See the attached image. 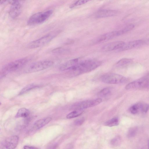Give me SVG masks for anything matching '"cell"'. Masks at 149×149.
Returning <instances> with one entry per match:
<instances>
[{
    "instance_id": "obj_1",
    "label": "cell",
    "mask_w": 149,
    "mask_h": 149,
    "mask_svg": "<svg viewBox=\"0 0 149 149\" xmlns=\"http://www.w3.org/2000/svg\"><path fill=\"white\" fill-rule=\"evenodd\" d=\"M100 61L89 59L79 62L77 66L71 71L75 75L86 73L91 71L100 66Z\"/></svg>"
},
{
    "instance_id": "obj_2",
    "label": "cell",
    "mask_w": 149,
    "mask_h": 149,
    "mask_svg": "<svg viewBox=\"0 0 149 149\" xmlns=\"http://www.w3.org/2000/svg\"><path fill=\"white\" fill-rule=\"evenodd\" d=\"M59 32V31H57L49 33L31 42L28 44L27 46L30 49L36 48L43 46L50 42Z\"/></svg>"
},
{
    "instance_id": "obj_3",
    "label": "cell",
    "mask_w": 149,
    "mask_h": 149,
    "mask_svg": "<svg viewBox=\"0 0 149 149\" xmlns=\"http://www.w3.org/2000/svg\"><path fill=\"white\" fill-rule=\"evenodd\" d=\"M27 57L18 59L5 65L2 68L1 74L3 76L7 73L15 71L25 65L29 61Z\"/></svg>"
},
{
    "instance_id": "obj_4",
    "label": "cell",
    "mask_w": 149,
    "mask_h": 149,
    "mask_svg": "<svg viewBox=\"0 0 149 149\" xmlns=\"http://www.w3.org/2000/svg\"><path fill=\"white\" fill-rule=\"evenodd\" d=\"M52 13V10L36 13L30 17L27 21V24L33 25L42 23L51 16Z\"/></svg>"
},
{
    "instance_id": "obj_5",
    "label": "cell",
    "mask_w": 149,
    "mask_h": 149,
    "mask_svg": "<svg viewBox=\"0 0 149 149\" xmlns=\"http://www.w3.org/2000/svg\"><path fill=\"white\" fill-rule=\"evenodd\" d=\"M100 78L102 82L109 84H122L127 81V79L124 76L115 73L105 74L102 75Z\"/></svg>"
},
{
    "instance_id": "obj_6",
    "label": "cell",
    "mask_w": 149,
    "mask_h": 149,
    "mask_svg": "<svg viewBox=\"0 0 149 149\" xmlns=\"http://www.w3.org/2000/svg\"><path fill=\"white\" fill-rule=\"evenodd\" d=\"M54 64L53 61L44 60L37 61L30 65L27 68V73H31L40 71L52 66Z\"/></svg>"
},
{
    "instance_id": "obj_7",
    "label": "cell",
    "mask_w": 149,
    "mask_h": 149,
    "mask_svg": "<svg viewBox=\"0 0 149 149\" xmlns=\"http://www.w3.org/2000/svg\"><path fill=\"white\" fill-rule=\"evenodd\" d=\"M102 101L100 98L88 100L77 102L73 104L71 109H84L91 107L97 105Z\"/></svg>"
},
{
    "instance_id": "obj_8",
    "label": "cell",
    "mask_w": 149,
    "mask_h": 149,
    "mask_svg": "<svg viewBox=\"0 0 149 149\" xmlns=\"http://www.w3.org/2000/svg\"><path fill=\"white\" fill-rule=\"evenodd\" d=\"M19 138L16 135L8 137L3 140L0 145V149H14L17 146Z\"/></svg>"
},
{
    "instance_id": "obj_9",
    "label": "cell",
    "mask_w": 149,
    "mask_h": 149,
    "mask_svg": "<svg viewBox=\"0 0 149 149\" xmlns=\"http://www.w3.org/2000/svg\"><path fill=\"white\" fill-rule=\"evenodd\" d=\"M149 86V80L146 78H141L127 84L125 87L127 90L142 89Z\"/></svg>"
},
{
    "instance_id": "obj_10",
    "label": "cell",
    "mask_w": 149,
    "mask_h": 149,
    "mask_svg": "<svg viewBox=\"0 0 149 149\" xmlns=\"http://www.w3.org/2000/svg\"><path fill=\"white\" fill-rule=\"evenodd\" d=\"M125 32L124 29L111 31L100 35L95 40V42H100L111 39L114 38L121 35Z\"/></svg>"
},
{
    "instance_id": "obj_11",
    "label": "cell",
    "mask_w": 149,
    "mask_h": 149,
    "mask_svg": "<svg viewBox=\"0 0 149 149\" xmlns=\"http://www.w3.org/2000/svg\"><path fill=\"white\" fill-rule=\"evenodd\" d=\"M11 6L9 12L10 17L12 19H15L20 14L22 9L21 4L18 1H9Z\"/></svg>"
},
{
    "instance_id": "obj_12",
    "label": "cell",
    "mask_w": 149,
    "mask_h": 149,
    "mask_svg": "<svg viewBox=\"0 0 149 149\" xmlns=\"http://www.w3.org/2000/svg\"><path fill=\"white\" fill-rule=\"evenodd\" d=\"M125 42L123 41H118L111 42L104 45L102 48L104 51H109L119 49L124 45Z\"/></svg>"
},
{
    "instance_id": "obj_13",
    "label": "cell",
    "mask_w": 149,
    "mask_h": 149,
    "mask_svg": "<svg viewBox=\"0 0 149 149\" xmlns=\"http://www.w3.org/2000/svg\"><path fill=\"white\" fill-rule=\"evenodd\" d=\"M144 44V41L142 40H137L125 43L123 46L120 49L119 51H124L130 49L140 46Z\"/></svg>"
},
{
    "instance_id": "obj_14",
    "label": "cell",
    "mask_w": 149,
    "mask_h": 149,
    "mask_svg": "<svg viewBox=\"0 0 149 149\" xmlns=\"http://www.w3.org/2000/svg\"><path fill=\"white\" fill-rule=\"evenodd\" d=\"M118 13V11L115 10H101L96 13L95 17L96 18H104L114 16Z\"/></svg>"
},
{
    "instance_id": "obj_15",
    "label": "cell",
    "mask_w": 149,
    "mask_h": 149,
    "mask_svg": "<svg viewBox=\"0 0 149 149\" xmlns=\"http://www.w3.org/2000/svg\"><path fill=\"white\" fill-rule=\"evenodd\" d=\"M78 58H75L70 60L62 64L59 67V69L62 71L72 70L79 63Z\"/></svg>"
},
{
    "instance_id": "obj_16",
    "label": "cell",
    "mask_w": 149,
    "mask_h": 149,
    "mask_svg": "<svg viewBox=\"0 0 149 149\" xmlns=\"http://www.w3.org/2000/svg\"><path fill=\"white\" fill-rule=\"evenodd\" d=\"M52 120L51 118L48 117L37 120L33 124L32 130L36 131L39 130L49 123Z\"/></svg>"
},
{
    "instance_id": "obj_17",
    "label": "cell",
    "mask_w": 149,
    "mask_h": 149,
    "mask_svg": "<svg viewBox=\"0 0 149 149\" xmlns=\"http://www.w3.org/2000/svg\"><path fill=\"white\" fill-rule=\"evenodd\" d=\"M29 114L30 111L28 109L22 108L18 110L15 117L16 118H26L29 116Z\"/></svg>"
},
{
    "instance_id": "obj_18",
    "label": "cell",
    "mask_w": 149,
    "mask_h": 149,
    "mask_svg": "<svg viewBox=\"0 0 149 149\" xmlns=\"http://www.w3.org/2000/svg\"><path fill=\"white\" fill-rule=\"evenodd\" d=\"M38 86V85L33 83L29 84L24 87L20 91L18 94L19 95L24 94Z\"/></svg>"
},
{
    "instance_id": "obj_19",
    "label": "cell",
    "mask_w": 149,
    "mask_h": 149,
    "mask_svg": "<svg viewBox=\"0 0 149 149\" xmlns=\"http://www.w3.org/2000/svg\"><path fill=\"white\" fill-rule=\"evenodd\" d=\"M132 60L131 59L123 58L119 61L116 63V66L119 68L125 66L130 63Z\"/></svg>"
},
{
    "instance_id": "obj_20",
    "label": "cell",
    "mask_w": 149,
    "mask_h": 149,
    "mask_svg": "<svg viewBox=\"0 0 149 149\" xmlns=\"http://www.w3.org/2000/svg\"><path fill=\"white\" fill-rule=\"evenodd\" d=\"M129 110L132 113L134 114L141 112V102L134 104L130 107Z\"/></svg>"
},
{
    "instance_id": "obj_21",
    "label": "cell",
    "mask_w": 149,
    "mask_h": 149,
    "mask_svg": "<svg viewBox=\"0 0 149 149\" xmlns=\"http://www.w3.org/2000/svg\"><path fill=\"white\" fill-rule=\"evenodd\" d=\"M83 111V109L75 110L68 114L66 116V118L71 119L77 117L81 115Z\"/></svg>"
},
{
    "instance_id": "obj_22",
    "label": "cell",
    "mask_w": 149,
    "mask_h": 149,
    "mask_svg": "<svg viewBox=\"0 0 149 149\" xmlns=\"http://www.w3.org/2000/svg\"><path fill=\"white\" fill-rule=\"evenodd\" d=\"M119 124L118 118L116 117L113 118L106 122L104 125L109 127L116 126Z\"/></svg>"
},
{
    "instance_id": "obj_23",
    "label": "cell",
    "mask_w": 149,
    "mask_h": 149,
    "mask_svg": "<svg viewBox=\"0 0 149 149\" xmlns=\"http://www.w3.org/2000/svg\"><path fill=\"white\" fill-rule=\"evenodd\" d=\"M138 128L136 127H132L130 128L127 133V136L129 138L133 137L136 135Z\"/></svg>"
},
{
    "instance_id": "obj_24",
    "label": "cell",
    "mask_w": 149,
    "mask_h": 149,
    "mask_svg": "<svg viewBox=\"0 0 149 149\" xmlns=\"http://www.w3.org/2000/svg\"><path fill=\"white\" fill-rule=\"evenodd\" d=\"M121 141V137L119 136H117L111 140V143L113 146H117L120 144Z\"/></svg>"
},
{
    "instance_id": "obj_25",
    "label": "cell",
    "mask_w": 149,
    "mask_h": 149,
    "mask_svg": "<svg viewBox=\"0 0 149 149\" xmlns=\"http://www.w3.org/2000/svg\"><path fill=\"white\" fill-rule=\"evenodd\" d=\"M110 92V89L109 88H105L101 90L98 93L97 95L99 97H104L109 94Z\"/></svg>"
},
{
    "instance_id": "obj_26",
    "label": "cell",
    "mask_w": 149,
    "mask_h": 149,
    "mask_svg": "<svg viewBox=\"0 0 149 149\" xmlns=\"http://www.w3.org/2000/svg\"><path fill=\"white\" fill-rule=\"evenodd\" d=\"M89 0H79L77 1L72 4L70 6V8H72L75 6L81 5L88 2Z\"/></svg>"
},
{
    "instance_id": "obj_27",
    "label": "cell",
    "mask_w": 149,
    "mask_h": 149,
    "mask_svg": "<svg viewBox=\"0 0 149 149\" xmlns=\"http://www.w3.org/2000/svg\"><path fill=\"white\" fill-rule=\"evenodd\" d=\"M149 109L148 104L144 103L141 102V111L142 112L146 113Z\"/></svg>"
},
{
    "instance_id": "obj_28",
    "label": "cell",
    "mask_w": 149,
    "mask_h": 149,
    "mask_svg": "<svg viewBox=\"0 0 149 149\" xmlns=\"http://www.w3.org/2000/svg\"><path fill=\"white\" fill-rule=\"evenodd\" d=\"M67 50L62 48H58L53 49L52 52L54 53L61 54L65 52Z\"/></svg>"
},
{
    "instance_id": "obj_29",
    "label": "cell",
    "mask_w": 149,
    "mask_h": 149,
    "mask_svg": "<svg viewBox=\"0 0 149 149\" xmlns=\"http://www.w3.org/2000/svg\"><path fill=\"white\" fill-rule=\"evenodd\" d=\"M84 121V118H81L76 120L74 121V124L77 125H80L82 124Z\"/></svg>"
},
{
    "instance_id": "obj_30",
    "label": "cell",
    "mask_w": 149,
    "mask_h": 149,
    "mask_svg": "<svg viewBox=\"0 0 149 149\" xmlns=\"http://www.w3.org/2000/svg\"><path fill=\"white\" fill-rule=\"evenodd\" d=\"M23 149H39L36 147L29 146H25L23 147Z\"/></svg>"
},
{
    "instance_id": "obj_31",
    "label": "cell",
    "mask_w": 149,
    "mask_h": 149,
    "mask_svg": "<svg viewBox=\"0 0 149 149\" xmlns=\"http://www.w3.org/2000/svg\"><path fill=\"white\" fill-rule=\"evenodd\" d=\"M144 44H149V38L147 39L146 40H144Z\"/></svg>"
},
{
    "instance_id": "obj_32",
    "label": "cell",
    "mask_w": 149,
    "mask_h": 149,
    "mask_svg": "<svg viewBox=\"0 0 149 149\" xmlns=\"http://www.w3.org/2000/svg\"><path fill=\"white\" fill-rule=\"evenodd\" d=\"M148 149H149V140H148Z\"/></svg>"
},
{
    "instance_id": "obj_33",
    "label": "cell",
    "mask_w": 149,
    "mask_h": 149,
    "mask_svg": "<svg viewBox=\"0 0 149 149\" xmlns=\"http://www.w3.org/2000/svg\"></svg>"
}]
</instances>
